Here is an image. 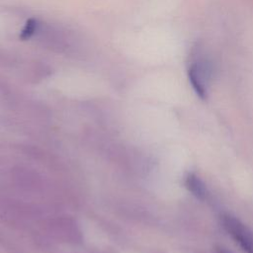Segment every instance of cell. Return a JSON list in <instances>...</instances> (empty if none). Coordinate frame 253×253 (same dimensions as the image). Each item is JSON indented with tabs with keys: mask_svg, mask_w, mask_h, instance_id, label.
<instances>
[{
	"mask_svg": "<svg viewBox=\"0 0 253 253\" xmlns=\"http://www.w3.org/2000/svg\"><path fill=\"white\" fill-rule=\"evenodd\" d=\"M31 40L49 51L64 55L79 53L78 39L68 30L38 19L36 31Z\"/></svg>",
	"mask_w": 253,
	"mask_h": 253,
	"instance_id": "obj_1",
	"label": "cell"
},
{
	"mask_svg": "<svg viewBox=\"0 0 253 253\" xmlns=\"http://www.w3.org/2000/svg\"><path fill=\"white\" fill-rule=\"evenodd\" d=\"M213 71V61L208 51L204 46H195L191 51L188 64V78L194 91L202 99L207 98Z\"/></svg>",
	"mask_w": 253,
	"mask_h": 253,
	"instance_id": "obj_2",
	"label": "cell"
},
{
	"mask_svg": "<svg viewBox=\"0 0 253 253\" xmlns=\"http://www.w3.org/2000/svg\"><path fill=\"white\" fill-rule=\"evenodd\" d=\"M225 230L246 253H253V232L236 217L226 214L222 216Z\"/></svg>",
	"mask_w": 253,
	"mask_h": 253,
	"instance_id": "obj_3",
	"label": "cell"
},
{
	"mask_svg": "<svg viewBox=\"0 0 253 253\" xmlns=\"http://www.w3.org/2000/svg\"><path fill=\"white\" fill-rule=\"evenodd\" d=\"M24 67L25 76L32 80H38L47 77L51 73L50 66L40 60H31L22 65Z\"/></svg>",
	"mask_w": 253,
	"mask_h": 253,
	"instance_id": "obj_4",
	"label": "cell"
},
{
	"mask_svg": "<svg viewBox=\"0 0 253 253\" xmlns=\"http://www.w3.org/2000/svg\"><path fill=\"white\" fill-rule=\"evenodd\" d=\"M187 189L199 200H205L207 198V188L204 182L194 173H189L185 180Z\"/></svg>",
	"mask_w": 253,
	"mask_h": 253,
	"instance_id": "obj_5",
	"label": "cell"
},
{
	"mask_svg": "<svg viewBox=\"0 0 253 253\" xmlns=\"http://www.w3.org/2000/svg\"><path fill=\"white\" fill-rule=\"evenodd\" d=\"M19 65H21V61L14 53L0 47V67H15Z\"/></svg>",
	"mask_w": 253,
	"mask_h": 253,
	"instance_id": "obj_6",
	"label": "cell"
},
{
	"mask_svg": "<svg viewBox=\"0 0 253 253\" xmlns=\"http://www.w3.org/2000/svg\"><path fill=\"white\" fill-rule=\"evenodd\" d=\"M37 22L38 19L36 18H30L25 27L23 28L21 34H20V39L23 41H27V40H31L34 36V33L36 31V27H37Z\"/></svg>",
	"mask_w": 253,
	"mask_h": 253,
	"instance_id": "obj_7",
	"label": "cell"
}]
</instances>
